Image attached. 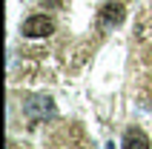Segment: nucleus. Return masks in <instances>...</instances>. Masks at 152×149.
Returning a JSON list of instances; mask_svg holds the SVG:
<instances>
[{
    "label": "nucleus",
    "instance_id": "f03ea898",
    "mask_svg": "<svg viewBox=\"0 0 152 149\" xmlns=\"http://www.w3.org/2000/svg\"><path fill=\"white\" fill-rule=\"evenodd\" d=\"M20 32L26 34V37H49L52 32H55V20L46 15H32L23 20V29Z\"/></svg>",
    "mask_w": 152,
    "mask_h": 149
},
{
    "label": "nucleus",
    "instance_id": "20e7f679",
    "mask_svg": "<svg viewBox=\"0 0 152 149\" xmlns=\"http://www.w3.org/2000/svg\"><path fill=\"white\" fill-rule=\"evenodd\" d=\"M124 149H149V138H146V132H144V129H138V126L126 129V135H124Z\"/></svg>",
    "mask_w": 152,
    "mask_h": 149
},
{
    "label": "nucleus",
    "instance_id": "f257e3e1",
    "mask_svg": "<svg viewBox=\"0 0 152 149\" xmlns=\"http://www.w3.org/2000/svg\"><path fill=\"white\" fill-rule=\"evenodd\" d=\"M23 115L32 121V123H37V121H46V118L55 115V103H52L49 95H32V98L23 103Z\"/></svg>",
    "mask_w": 152,
    "mask_h": 149
},
{
    "label": "nucleus",
    "instance_id": "7ed1b4c3",
    "mask_svg": "<svg viewBox=\"0 0 152 149\" xmlns=\"http://www.w3.org/2000/svg\"><path fill=\"white\" fill-rule=\"evenodd\" d=\"M124 17H126V12L121 3H103L98 9V29H115L124 23Z\"/></svg>",
    "mask_w": 152,
    "mask_h": 149
}]
</instances>
